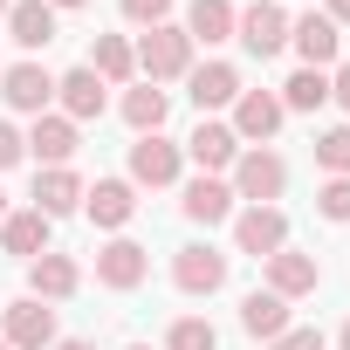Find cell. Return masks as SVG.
<instances>
[{
    "mask_svg": "<svg viewBox=\"0 0 350 350\" xmlns=\"http://www.w3.org/2000/svg\"><path fill=\"white\" fill-rule=\"evenodd\" d=\"M137 83H186V69H193V42H186V28L179 21H158V28H144L137 42Z\"/></svg>",
    "mask_w": 350,
    "mask_h": 350,
    "instance_id": "cell-1",
    "label": "cell"
},
{
    "mask_svg": "<svg viewBox=\"0 0 350 350\" xmlns=\"http://www.w3.org/2000/svg\"><path fill=\"white\" fill-rule=\"evenodd\" d=\"M227 186H234L241 206H275V200L288 193V158H282L275 144H247V151L234 158V172H227Z\"/></svg>",
    "mask_w": 350,
    "mask_h": 350,
    "instance_id": "cell-2",
    "label": "cell"
},
{
    "mask_svg": "<svg viewBox=\"0 0 350 350\" xmlns=\"http://www.w3.org/2000/svg\"><path fill=\"white\" fill-rule=\"evenodd\" d=\"M227 275H234V254H220L213 241L172 247V288H179V295H220Z\"/></svg>",
    "mask_w": 350,
    "mask_h": 350,
    "instance_id": "cell-3",
    "label": "cell"
},
{
    "mask_svg": "<svg viewBox=\"0 0 350 350\" xmlns=\"http://www.w3.org/2000/svg\"><path fill=\"white\" fill-rule=\"evenodd\" d=\"M131 186H144V193H165V186H179L186 179V151L172 144L165 131H151V137H131V172H124Z\"/></svg>",
    "mask_w": 350,
    "mask_h": 350,
    "instance_id": "cell-4",
    "label": "cell"
},
{
    "mask_svg": "<svg viewBox=\"0 0 350 350\" xmlns=\"http://www.w3.org/2000/svg\"><path fill=\"white\" fill-rule=\"evenodd\" d=\"M234 42H241L254 62H275V55L288 49V8H282V0H254V8H241Z\"/></svg>",
    "mask_w": 350,
    "mask_h": 350,
    "instance_id": "cell-5",
    "label": "cell"
},
{
    "mask_svg": "<svg viewBox=\"0 0 350 350\" xmlns=\"http://www.w3.org/2000/svg\"><path fill=\"white\" fill-rule=\"evenodd\" d=\"M62 329H55V309L35 302V295H14L8 309H0V343L8 350H49Z\"/></svg>",
    "mask_w": 350,
    "mask_h": 350,
    "instance_id": "cell-6",
    "label": "cell"
},
{
    "mask_svg": "<svg viewBox=\"0 0 350 350\" xmlns=\"http://www.w3.org/2000/svg\"><path fill=\"white\" fill-rule=\"evenodd\" d=\"M144 275H151V247H137L131 234H110V241L96 247V288H110V295H131Z\"/></svg>",
    "mask_w": 350,
    "mask_h": 350,
    "instance_id": "cell-7",
    "label": "cell"
},
{
    "mask_svg": "<svg viewBox=\"0 0 350 350\" xmlns=\"http://www.w3.org/2000/svg\"><path fill=\"white\" fill-rule=\"evenodd\" d=\"M179 151H186V158H193L200 172H213V179H227V172H234V158H241L247 144L234 137V124H227V117H200V124H193V137H186Z\"/></svg>",
    "mask_w": 350,
    "mask_h": 350,
    "instance_id": "cell-8",
    "label": "cell"
},
{
    "mask_svg": "<svg viewBox=\"0 0 350 350\" xmlns=\"http://www.w3.org/2000/svg\"><path fill=\"white\" fill-rule=\"evenodd\" d=\"M179 213H186L193 227H206V234H213V227H227V220L241 213V200H234V186H227V179L200 172V179H186V186H179Z\"/></svg>",
    "mask_w": 350,
    "mask_h": 350,
    "instance_id": "cell-9",
    "label": "cell"
},
{
    "mask_svg": "<svg viewBox=\"0 0 350 350\" xmlns=\"http://www.w3.org/2000/svg\"><path fill=\"white\" fill-rule=\"evenodd\" d=\"M241 90H247V83H241V69H234V62H213V55H206V62H193V69H186V96H193V110H200V117L234 110V96H241Z\"/></svg>",
    "mask_w": 350,
    "mask_h": 350,
    "instance_id": "cell-10",
    "label": "cell"
},
{
    "mask_svg": "<svg viewBox=\"0 0 350 350\" xmlns=\"http://www.w3.org/2000/svg\"><path fill=\"white\" fill-rule=\"evenodd\" d=\"M282 247H288V213H282V206H241V213H234V254L268 261V254H282Z\"/></svg>",
    "mask_w": 350,
    "mask_h": 350,
    "instance_id": "cell-11",
    "label": "cell"
},
{
    "mask_svg": "<svg viewBox=\"0 0 350 350\" xmlns=\"http://www.w3.org/2000/svg\"><path fill=\"white\" fill-rule=\"evenodd\" d=\"M21 144H28L35 165H69V158L83 151V124H69L62 110H42V117L21 131Z\"/></svg>",
    "mask_w": 350,
    "mask_h": 350,
    "instance_id": "cell-12",
    "label": "cell"
},
{
    "mask_svg": "<svg viewBox=\"0 0 350 350\" xmlns=\"http://www.w3.org/2000/svg\"><path fill=\"white\" fill-rule=\"evenodd\" d=\"M28 206H35L42 220H69V213H83V172H76V165H42Z\"/></svg>",
    "mask_w": 350,
    "mask_h": 350,
    "instance_id": "cell-13",
    "label": "cell"
},
{
    "mask_svg": "<svg viewBox=\"0 0 350 350\" xmlns=\"http://www.w3.org/2000/svg\"><path fill=\"white\" fill-rule=\"evenodd\" d=\"M0 96H8V110H21V117H42V110H55V76L28 55L14 69H0Z\"/></svg>",
    "mask_w": 350,
    "mask_h": 350,
    "instance_id": "cell-14",
    "label": "cell"
},
{
    "mask_svg": "<svg viewBox=\"0 0 350 350\" xmlns=\"http://www.w3.org/2000/svg\"><path fill=\"white\" fill-rule=\"evenodd\" d=\"M288 49L302 55V69H336L343 62V28L329 14H302V21H288Z\"/></svg>",
    "mask_w": 350,
    "mask_h": 350,
    "instance_id": "cell-15",
    "label": "cell"
},
{
    "mask_svg": "<svg viewBox=\"0 0 350 350\" xmlns=\"http://www.w3.org/2000/svg\"><path fill=\"white\" fill-rule=\"evenodd\" d=\"M83 213H90V227L124 234L137 220V186L131 179H96V186H83Z\"/></svg>",
    "mask_w": 350,
    "mask_h": 350,
    "instance_id": "cell-16",
    "label": "cell"
},
{
    "mask_svg": "<svg viewBox=\"0 0 350 350\" xmlns=\"http://www.w3.org/2000/svg\"><path fill=\"white\" fill-rule=\"evenodd\" d=\"M261 275H268L261 288H275L282 302H295V295H316V288H323V261H316V254H302V247L268 254V261H261Z\"/></svg>",
    "mask_w": 350,
    "mask_h": 350,
    "instance_id": "cell-17",
    "label": "cell"
},
{
    "mask_svg": "<svg viewBox=\"0 0 350 350\" xmlns=\"http://www.w3.org/2000/svg\"><path fill=\"white\" fill-rule=\"evenodd\" d=\"M55 110H62L69 124H96V117L110 110V83H96V76L76 62L69 76H55Z\"/></svg>",
    "mask_w": 350,
    "mask_h": 350,
    "instance_id": "cell-18",
    "label": "cell"
},
{
    "mask_svg": "<svg viewBox=\"0 0 350 350\" xmlns=\"http://www.w3.org/2000/svg\"><path fill=\"white\" fill-rule=\"evenodd\" d=\"M282 117H288V110H282V96H275V90H241L227 124H234V137H241V144H268V137L282 131Z\"/></svg>",
    "mask_w": 350,
    "mask_h": 350,
    "instance_id": "cell-19",
    "label": "cell"
},
{
    "mask_svg": "<svg viewBox=\"0 0 350 350\" xmlns=\"http://www.w3.org/2000/svg\"><path fill=\"white\" fill-rule=\"evenodd\" d=\"M0 28H8V42L14 49H28V55H42L55 35H62V14L49 8V0H14V8H8V21H0Z\"/></svg>",
    "mask_w": 350,
    "mask_h": 350,
    "instance_id": "cell-20",
    "label": "cell"
},
{
    "mask_svg": "<svg viewBox=\"0 0 350 350\" xmlns=\"http://www.w3.org/2000/svg\"><path fill=\"white\" fill-rule=\"evenodd\" d=\"M76 288H83V268H76L69 254H55V247H49V254H35V261H28V295H35V302H49V309H55V302H69Z\"/></svg>",
    "mask_w": 350,
    "mask_h": 350,
    "instance_id": "cell-21",
    "label": "cell"
},
{
    "mask_svg": "<svg viewBox=\"0 0 350 350\" xmlns=\"http://www.w3.org/2000/svg\"><path fill=\"white\" fill-rule=\"evenodd\" d=\"M234 21H241V8L234 0H186V42L193 49H220V42H234Z\"/></svg>",
    "mask_w": 350,
    "mask_h": 350,
    "instance_id": "cell-22",
    "label": "cell"
},
{
    "mask_svg": "<svg viewBox=\"0 0 350 350\" xmlns=\"http://www.w3.org/2000/svg\"><path fill=\"white\" fill-rule=\"evenodd\" d=\"M83 69H90L96 83H110V90H131V83H137V49H131V35H96Z\"/></svg>",
    "mask_w": 350,
    "mask_h": 350,
    "instance_id": "cell-23",
    "label": "cell"
},
{
    "mask_svg": "<svg viewBox=\"0 0 350 350\" xmlns=\"http://www.w3.org/2000/svg\"><path fill=\"white\" fill-rule=\"evenodd\" d=\"M117 117L131 124V137H151V131H165V117H172V90H158V83H131V90L117 96Z\"/></svg>",
    "mask_w": 350,
    "mask_h": 350,
    "instance_id": "cell-24",
    "label": "cell"
},
{
    "mask_svg": "<svg viewBox=\"0 0 350 350\" xmlns=\"http://www.w3.org/2000/svg\"><path fill=\"white\" fill-rule=\"evenodd\" d=\"M288 323H295V316H288V302H282L275 288H247V295H241V329H247L254 343H275Z\"/></svg>",
    "mask_w": 350,
    "mask_h": 350,
    "instance_id": "cell-25",
    "label": "cell"
},
{
    "mask_svg": "<svg viewBox=\"0 0 350 350\" xmlns=\"http://www.w3.org/2000/svg\"><path fill=\"white\" fill-rule=\"evenodd\" d=\"M49 227L55 220H42L35 206H14L8 220H0V247H8L14 261H35V254H49Z\"/></svg>",
    "mask_w": 350,
    "mask_h": 350,
    "instance_id": "cell-26",
    "label": "cell"
},
{
    "mask_svg": "<svg viewBox=\"0 0 350 350\" xmlns=\"http://www.w3.org/2000/svg\"><path fill=\"white\" fill-rule=\"evenodd\" d=\"M275 96H282V110H288V117H316V110L329 103V69H295Z\"/></svg>",
    "mask_w": 350,
    "mask_h": 350,
    "instance_id": "cell-27",
    "label": "cell"
},
{
    "mask_svg": "<svg viewBox=\"0 0 350 350\" xmlns=\"http://www.w3.org/2000/svg\"><path fill=\"white\" fill-rule=\"evenodd\" d=\"M316 172L323 179H350V124H329V131H316Z\"/></svg>",
    "mask_w": 350,
    "mask_h": 350,
    "instance_id": "cell-28",
    "label": "cell"
},
{
    "mask_svg": "<svg viewBox=\"0 0 350 350\" xmlns=\"http://www.w3.org/2000/svg\"><path fill=\"white\" fill-rule=\"evenodd\" d=\"M165 350H220V329L206 316H179V323L165 329Z\"/></svg>",
    "mask_w": 350,
    "mask_h": 350,
    "instance_id": "cell-29",
    "label": "cell"
},
{
    "mask_svg": "<svg viewBox=\"0 0 350 350\" xmlns=\"http://www.w3.org/2000/svg\"><path fill=\"white\" fill-rule=\"evenodd\" d=\"M316 213L336 220V227H350V179H323L316 186Z\"/></svg>",
    "mask_w": 350,
    "mask_h": 350,
    "instance_id": "cell-30",
    "label": "cell"
},
{
    "mask_svg": "<svg viewBox=\"0 0 350 350\" xmlns=\"http://www.w3.org/2000/svg\"><path fill=\"white\" fill-rule=\"evenodd\" d=\"M117 8H124L131 28H158V21H172V8H179V0H117Z\"/></svg>",
    "mask_w": 350,
    "mask_h": 350,
    "instance_id": "cell-31",
    "label": "cell"
},
{
    "mask_svg": "<svg viewBox=\"0 0 350 350\" xmlns=\"http://www.w3.org/2000/svg\"><path fill=\"white\" fill-rule=\"evenodd\" d=\"M268 350H323V329H302V323H288Z\"/></svg>",
    "mask_w": 350,
    "mask_h": 350,
    "instance_id": "cell-32",
    "label": "cell"
},
{
    "mask_svg": "<svg viewBox=\"0 0 350 350\" xmlns=\"http://www.w3.org/2000/svg\"><path fill=\"white\" fill-rule=\"evenodd\" d=\"M21 158H28V144H21V131H14L8 117H0V172H14Z\"/></svg>",
    "mask_w": 350,
    "mask_h": 350,
    "instance_id": "cell-33",
    "label": "cell"
},
{
    "mask_svg": "<svg viewBox=\"0 0 350 350\" xmlns=\"http://www.w3.org/2000/svg\"><path fill=\"white\" fill-rule=\"evenodd\" d=\"M329 103L343 110V124H350V62H336L329 69Z\"/></svg>",
    "mask_w": 350,
    "mask_h": 350,
    "instance_id": "cell-34",
    "label": "cell"
},
{
    "mask_svg": "<svg viewBox=\"0 0 350 350\" xmlns=\"http://www.w3.org/2000/svg\"><path fill=\"white\" fill-rule=\"evenodd\" d=\"M323 14H329L336 28H350V0H323Z\"/></svg>",
    "mask_w": 350,
    "mask_h": 350,
    "instance_id": "cell-35",
    "label": "cell"
},
{
    "mask_svg": "<svg viewBox=\"0 0 350 350\" xmlns=\"http://www.w3.org/2000/svg\"><path fill=\"white\" fill-rule=\"evenodd\" d=\"M49 350H96V343H90V336H55Z\"/></svg>",
    "mask_w": 350,
    "mask_h": 350,
    "instance_id": "cell-36",
    "label": "cell"
},
{
    "mask_svg": "<svg viewBox=\"0 0 350 350\" xmlns=\"http://www.w3.org/2000/svg\"><path fill=\"white\" fill-rule=\"evenodd\" d=\"M49 8H55V14H76V8H90V0H49Z\"/></svg>",
    "mask_w": 350,
    "mask_h": 350,
    "instance_id": "cell-37",
    "label": "cell"
},
{
    "mask_svg": "<svg viewBox=\"0 0 350 350\" xmlns=\"http://www.w3.org/2000/svg\"><path fill=\"white\" fill-rule=\"evenodd\" d=\"M336 350H350V323H343V329H336Z\"/></svg>",
    "mask_w": 350,
    "mask_h": 350,
    "instance_id": "cell-38",
    "label": "cell"
},
{
    "mask_svg": "<svg viewBox=\"0 0 350 350\" xmlns=\"http://www.w3.org/2000/svg\"><path fill=\"white\" fill-rule=\"evenodd\" d=\"M8 213H14V206H8V193H0V220H8Z\"/></svg>",
    "mask_w": 350,
    "mask_h": 350,
    "instance_id": "cell-39",
    "label": "cell"
},
{
    "mask_svg": "<svg viewBox=\"0 0 350 350\" xmlns=\"http://www.w3.org/2000/svg\"><path fill=\"white\" fill-rule=\"evenodd\" d=\"M8 8H14V0H0V21H8Z\"/></svg>",
    "mask_w": 350,
    "mask_h": 350,
    "instance_id": "cell-40",
    "label": "cell"
},
{
    "mask_svg": "<svg viewBox=\"0 0 350 350\" xmlns=\"http://www.w3.org/2000/svg\"><path fill=\"white\" fill-rule=\"evenodd\" d=\"M124 350H151V343H124Z\"/></svg>",
    "mask_w": 350,
    "mask_h": 350,
    "instance_id": "cell-41",
    "label": "cell"
},
{
    "mask_svg": "<svg viewBox=\"0 0 350 350\" xmlns=\"http://www.w3.org/2000/svg\"><path fill=\"white\" fill-rule=\"evenodd\" d=\"M0 350H8V343H0Z\"/></svg>",
    "mask_w": 350,
    "mask_h": 350,
    "instance_id": "cell-42",
    "label": "cell"
}]
</instances>
